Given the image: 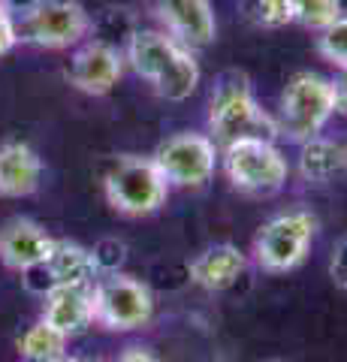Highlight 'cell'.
I'll return each mask as SVG.
<instances>
[{
    "label": "cell",
    "instance_id": "cell-18",
    "mask_svg": "<svg viewBox=\"0 0 347 362\" xmlns=\"http://www.w3.org/2000/svg\"><path fill=\"white\" fill-rule=\"evenodd\" d=\"M66 347H70V338L64 332H58L54 326H49L46 320L30 323L16 341L21 362H61L66 354H70Z\"/></svg>",
    "mask_w": 347,
    "mask_h": 362
},
{
    "label": "cell",
    "instance_id": "cell-9",
    "mask_svg": "<svg viewBox=\"0 0 347 362\" xmlns=\"http://www.w3.org/2000/svg\"><path fill=\"white\" fill-rule=\"evenodd\" d=\"M170 187H203L218 166V145L206 133H175L151 154Z\"/></svg>",
    "mask_w": 347,
    "mask_h": 362
},
{
    "label": "cell",
    "instance_id": "cell-26",
    "mask_svg": "<svg viewBox=\"0 0 347 362\" xmlns=\"http://www.w3.org/2000/svg\"><path fill=\"white\" fill-rule=\"evenodd\" d=\"M61 362H100V359H94V356H73V354H66Z\"/></svg>",
    "mask_w": 347,
    "mask_h": 362
},
{
    "label": "cell",
    "instance_id": "cell-25",
    "mask_svg": "<svg viewBox=\"0 0 347 362\" xmlns=\"http://www.w3.org/2000/svg\"><path fill=\"white\" fill-rule=\"evenodd\" d=\"M332 90H335V112L347 118V70H341L339 78H332Z\"/></svg>",
    "mask_w": 347,
    "mask_h": 362
},
{
    "label": "cell",
    "instance_id": "cell-14",
    "mask_svg": "<svg viewBox=\"0 0 347 362\" xmlns=\"http://www.w3.org/2000/svg\"><path fill=\"white\" fill-rule=\"evenodd\" d=\"M245 269H248V254L233 242H218V245L203 247V251L190 259L187 275L196 287L220 293V290H230L245 275Z\"/></svg>",
    "mask_w": 347,
    "mask_h": 362
},
{
    "label": "cell",
    "instance_id": "cell-28",
    "mask_svg": "<svg viewBox=\"0 0 347 362\" xmlns=\"http://www.w3.org/2000/svg\"><path fill=\"white\" fill-rule=\"evenodd\" d=\"M272 362H278V359H272Z\"/></svg>",
    "mask_w": 347,
    "mask_h": 362
},
{
    "label": "cell",
    "instance_id": "cell-15",
    "mask_svg": "<svg viewBox=\"0 0 347 362\" xmlns=\"http://www.w3.org/2000/svg\"><path fill=\"white\" fill-rule=\"evenodd\" d=\"M42 185V157L28 142L6 139L0 145V197L21 199Z\"/></svg>",
    "mask_w": 347,
    "mask_h": 362
},
{
    "label": "cell",
    "instance_id": "cell-1",
    "mask_svg": "<svg viewBox=\"0 0 347 362\" xmlns=\"http://www.w3.org/2000/svg\"><path fill=\"white\" fill-rule=\"evenodd\" d=\"M127 61L170 103L187 100L203 78L196 54L166 30H136L127 42Z\"/></svg>",
    "mask_w": 347,
    "mask_h": 362
},
{
    "label": "cell",
    "instance_id": "cell-4",
    "mask_svg": "<svg viewBox=\"0 0 347 362\" xmlns=\"http://www.w3.org/2000/svg\"><path fill=\"white\" fill-rule=\"evenodd\" d=\"M317 226V214H311L308 209H290L269 218L254 235V263L269 275H287L299 269L314 245Z\"/></svg>",
    "mask_w": 347,
    "mask_h": 362
},
{
    "label": "cell",
    "instance_id": "cell-12",
    "mask_svg": "<svg viewBox=\"0 0 347 362\" xmlns=\"http://www.w3.org/2000/svg\"><path fill=\"white\" fill-rule=\"evenodd\" d=\"M158 18L163 21V30L190 52L215 42L218 37L211 0H158Z\"/></svg>",
    "mask_w": 347,
    "mask_h": 362
},
{
    "label": "cell",
    "instance_id": "cell-22",
    "mask_svg": "<svg viewBox=\"0 0 347 362\" xmlns=\"http://www.w3.org/2000/svg\"><path fill=\"white\" fill-rule=\"evenodd\" d=\"M18 45V21L9 13V4L0 0V58L9 54Z\"/></svg>",
    "mask_w": 347,
    "mask_h": 362
},
{
    "label": "cell",
    "instance_id": "cell-11",
    "mask_svg": "<svg viewBox=\"0 0 347 362\" xmlns=\"http://www.w3.org/2000/svg\"><path fill=\"white\" fill-rule=\"evenodd\" d=\"M54 251V235L33 218H9L0 226V263L13 272L42 269Z\"/></svg>",
    "mask_w": 347,
    "mask_h": 362
},
{
    "label": "cell",
    "instance_id": "cell-13",
    "mask_svg": "<svg viewBox=\"0 0 347 362\" xmlns=\"http://www.w3.org/2000/svg\"><path fill=\"white\" fill-rule=\"evenodd\" d=\"M40 320H46L66 338H76L94 326V287L58 284L46 287Z\"/></svg>",
    "mask_w": 347,
    "mask_h": 362
},
{
    "label": "cell",
    "instance_id": "cell-10",
    "mask_svg": "<svg viewBox=\"0 0 347 362\" xmlns=\"http://www.w3.org/2000/svg\"><path fill=\"white\" fill-rule=\"evenodd\" d=\"M124 76V54L106 40H88L76 49L66 78L88 97H106Z\"/></svg>",
    "mask_w": 347,
    "mask_h": 362
},
{
    "label": "cell",
    "instance_id": "cell-21",
    "mask_svg": "<svg viewBox=\"0 0 347 362\" xmlns=\"http://www.w3.org/2000/svg\"><path fill=\"white\" fill-rule=\"evenodd\" d=\"M317 52L323 61H329L332 66H339V70H347V16H341L327 30H320Z\"/></svg>",
    "mask_w": 347,
    "mask_h": 362
},
{
    "label": "cell",
    "instance_id": "cell-19",
    "mask_svg": "<svg viewBox=\"0 0 347 362\" xmlns=\"http://www.w3.org/2000/svg\"><path fill=\"white\" fill-rule=\"evenodd\" d=\"M242 9L257 28L266 30L293 25V0H242Z\"/></svg>",
    "mask_w": 347,
    "mask_h": 362
},
{
    "label": "cell",
    "instance_id": "cell-20",
    "mask_svg": "<svg viewBox=\"0 0 347 362\" xmlns=\"http://www.w3.org/2000/svg\"><path fill=\"white\" fill-rule=\"evenodd\" d=\"M341 16V0H293V21L308 30H327Z\"/></svg>",
    "mask_w": 347,
    "mask_h": 362
},
{
    "label": "cell",
    "instance_id": "cell-23",
    "mask_svg": "<svg viewBox=\"0 0 347 362\" xmlns=\"http://www.w3.org/2000/svg\"><path fill=\"white\" fill-rule=\"evenodd\" d=\"M329 278L335 287L347 293V233L335 242L332 254H329Z\"/></svg>",
    "mask_w": 347,
    "mask_h": 362
},
{
    "label": "cell",
    "instance_id": "cell-16",
    "mask_svg": "<svg viewBox=\"0 0 347 362\" xmlns=\"http://www.w3.org/2000/svg\"><path fill=\"white\" fill-rule=\"evenodd\" d=\"M42 269L49 272V287H58V284L94 287V281L100 275L94 254L88 251V247H82L79 242H70V239H54V251Z\"/></svg>",
    "mask_w": 347,
    "mask_h": 362
},
{
    "label": "cell",
    "instance_id": "cell-24",
    "mask_svg": "<svg viewBox=\"0 0 347 362\" xmlns=\"http://www.w3.org/2000/svg\"><path fill=\"white\" fill-rule=\"evenodd\" d=\"M115 362H163L158 354H154L151 347H142V344H130V347H124L118 354V359Z\"/></svg>",
    "mask_w": 347,
    "mask_h": 362
},
{
    "label": "cell",
    "instance_id": "cell-5",
    "mask_svg": "<svg viewBox=\"0 0 347 362\" xmlns=\"http://www.w3.org/2000/svg\"><path fill=\"white\" fill-rule=\"evenodd\" d=\"M106 202L124 218H148L160 211L170 197V185L151 157L121 154L103 178Z\"/></svg>",
    "mask_w": 347,
    "mask_h": 362
},
{
    "label": "cell",
    "instance_id": "cell-8",
    "mask_svg": "<svg viewBox=\"0 0 347 362\" xmlns=\"http://www.w3.org/2000/svg\"><path fill=\"white\" fill-rule=\"evenodd\" d=\"M91 30V16L79 0H30L21 13L18 42L40 49H70Z\"/></svg>",
    "mask_w": 347,
    "mask_h": 362
},
{
    "label": "cell",
    "instance_id": "cell-27",
    "mask_svg": "<svg viewBox=\"0 0 347 362\" xmlns=\"http://www.w3.org/2000/svg\"><path fill=\"white\" fill-rule=\"evenodd\" d=\"M344 169H347V142H344Z\"/></svg>",
    "mask_w": 347,
    "mask_h": 362
},
{
    "label": "cell",
    "instance_id": "cell-3",
    "mask_svg": "<svg viewBox=\"0 0 347 362\" xmlns=\"http://www.w3.org/2000/svg\"><path fill=\"white\" fill-rule=\"evenodd\" d=\"M332 115H335L332 78L311 70H299L290 76V82L281 90V100H278V115H275L278 136L302 145L311 136H320Z\"/></svg>",
    "mask_w": 347,
    "mask_h": 362
},
{
    "label": "cell",
    "instance_id": "cell-6",
    "mask_svg": "<svg viewBox=\"0 0 347 362\" xmlns=\"http://www.w3.org/2000/svg\"><path fill=\"white\" fill-rule=\"evenodd\" d=\"M223 173L248 197H272L290 178L287 157L269 139H239L223 148Z\"/></svg>",
    "mask_w": 347,
    "mask_h": 362
},
{
    "label": "cell",
    "instance_id": "cell-17",
    "mask_svg": "<svg viewBox=\"0 0 347 362\" xmlns=\"http://www.w3.org/2000/svg\"><path fill=\"white\" fill-rule=\"evenodd\" d=\"M299 173L305 181H314V185L335 178L339 173H344V145L329 139V136H311V139L302 142Z\"/></svg>",
    "mask_w": 347,
    "mask_h": 362
},
{
    "label": "cell",
    "instance_id": "cell-2",
    "mask_svg": "<svg viewBox=\"0 0 347 362\" xmlns=\"http://www.w3.org/2000/svg\"><path fill=\"white\" fill-rule=\"evenodd\" d=\"M208 130L215 145L220 142L227 148L230 142L239 139H269L275 142L278 124L269 112L257 103L254 88L245 73H223L211 90L208 103Z\"/></svg>",
    "mask_w": 347,
    "mask_h": 362
},
{
    "label": "cell",
    "instance_id": "cell-7",
    "mask_svg": "<svg viewBox=\"0 0 347 362\" xmlns=\"http://www.w3.org/2000/svg\"><path fill=\"white\" fill-rule=\"evenodd\" d=\"M154 317V293L139 278L109 272L94 281V323L106 332H133Z\"/></svg>",
    "mask_w": 347,
    "mask_h": 362
}]
</instances>
